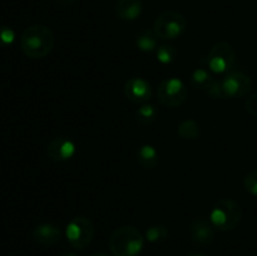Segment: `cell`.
Masks as SVG:
<instances>
[{"label": "cell", "mask_w": 257, "mask_h": 256, "mask_svg": "<svg viewBox=\"0 0 257 256\" xmlns=\"http://www.w3.org/2000/svg\"><path fill=\"white\" fill-rule=\"evenodd\" d=\"M54 33L49 27L34 24L25 28L20 35V49L30 59H43L54 48Z\"/></svg>", "instance_id": "6da1fadb"}, {"label": "cell", "mask_w": 257, "mask_h": 256, "mask_svg": "<svg viewBox=\"0 0 257 256\" xmlns=\"http://www.w3.org/2000/svg\"><path fill=\"white\" fill-rule=\"evenodd\" d=\"M108 246L113 256H138L145 246V237L135 226L123 225L110 233Z\"/></svg>", "instance_id": "7a4b0ae2"}, {"label": "cell", "mask_w": 257, "mask_h": 256, "mask_svg": "<svg viewBox=\"0 0 257 256\" xmlns=\"http://www.w3.org/2000/svg\"><path fill=\"white\" fill-rule=\"evenodd\" d=\"M210 220L215 228L221 232H228L237 228L242 221V208L240 203L232 198H221L213 205Z\"/></svg>", "instance_id": "3957f363"}, {"label": "cell", "mask_w": 257, "mask_h": 256, "mask_svg": "<svg viewBox=\"0 0 257 256\" xmlns=\"http://www.w3.org/2000/svg\"><path fill=\"white\" fill-rule=\"evenodd\" d=\"M187 28V20L185 15L176 10L162 12L153 23V30L161 40H175L185 33Z\"/></svg>", "instance_id": "277c9868"}, {"label": "cell", "mask_w": 257, "mask_h": 256, "mask_svg": "<svg viewBox=\"0 0 257 256\" xmlns=\"http://www.w3.org/2000/svg\"><path fill=\"white\" fill-rule=\"evenodd\" d=\"M95 235V227L93 221L87 216H75L68 222L65 227V236L75 250H85L90 246Z\"/></svg>", "instance_id": "5b68a950"}, {"label": "cell", "mask_w": 257, "mask_h": 256, "mask_svg": "<svg viewBox=\"0 0 257 256\" xmlns=\"http://www.w3.org/2000/svg\"><path fill=\"white\" fill-rule=\"evenodd\" d=\"M156 95L160 104H162L163 107L177 108L187 99L188 88L178 78H166L157 87Z\"/></svg>", "instance_id": "8992f818"}, {"label": "cell", "mask_w": 257, "mask_h": 256, "mask_svg": "<svg viewBox=\"0 0 257 256\" xmlns=\"http://www.w3.org/2000/svg\"><path fill=\"white\" fill-rule=\"evenodd\" d=\"M207 67L211 72L222 74L232 70L236 63V50L230 43L218 42L211 48L207 55Z\"/></svg>", "instance_id": "52a82bcc"}, {"label": "cell", "mask_w": 257, "mask_h": 256, "mask_svg": "<svg viewBox=\"0 0 257 256\" xmlns=\"http://www.w3.org/2000/svg\"><path fill=\"white\" fill-rule=\"evenodd\" d=\"M225 98H243L247 97L252 90V80L242 72H228L221 79Z\"/></svg>", "instance_id": "ba28073f"}, {"label": "cell", "mask_w": 257, "mask_h": 256, "mask_svg": "<svg viewBox=\"0 0 257 256\" xmlns=\"http://www.w3.org/2000/svg\"><path fill=\"white\" fill-rule=\"evenodd\" d=\"M191 241L197 246H210L216 236L215 226L211 222L210 217L206 216H196L192 218L188 226Z\"/></svg>", "instance_id": "9c48e42d"}, {"label": "cell", "mask_w": 257, "mask_h": 256, "mask_svg": "<svg viewBox=\"0 0 257 256\" xmlns=\"http://www.w3.org/2000/svg\"><path fill=\"white\" fill-rule=\"evenodd\" d=\"M125 98L135 104H145L153 95V88L145 78L133 77L124 83L123 87Z\"/></svg>", "instance_id": "30bf717a"}, {"label": "cell", "mask_w": 257, "mask_h": 256, "mask_svg": "<svg viewBox=\"0 0 257 256\" xmlns=\"http://www.w3.org/2000/svg\"><path fill=\"white\" fill-rule=\"evenodd\" d=\"M75 152H77V146L74 141L67 136L53 138L47 146V155L53 162H67L74 157Z\"/></svg>", "instance_id": "8fae6325"}, {"label": "cell", "mask_w": 257, "mask_h": 256, "mask_svg": "<svg viewBox=\"0 0 257 256\" xmlns=\"http://www.w3.org/2000/svg\"><path fill=\"white\" fill-rule=\"evenodd\" d=\"M35 242L43 246H54L62 241V230L54 223H39L32 231Z\"/></svg>", "instance_id": "7c38bea8"}, {"label": "cell", "mask_w": 257, "mask_h": 256, "mask_svg": "<svg viewBox=\"0 0 257 256\" xmlns=\"http://www.w3.org/2000/svg\"><path fill=\"white\" fill-rule=\"evenodd\" d=\"M143 10L142 0H117L115 15L123 22H133L141 17Z\"/></svg>", "instance_id": "4fadbf2b"}, {"label": "cell", "mask_w": 257, "mask_h": 256, "mask_svg": "<svg viewBox=\"0 0 257 256\" xmlns=\"http://www.w3.org/2000/svg\"><path fill=\"white\" fill-rule=\"evenodd\" d=\"M136 158L138 165L145 170H153L160 163V153L152 145H142L138 147Z\"/></svg>", "instance_id": "5bb4252c"}, {"label": "cell", "mask_w": 257, "mask_h": 256, "mask_svg": "<svg viewBox=\"0 0 257 256\" xmlns=\"http://www.w3.org/2000/svg\"><path fill=\"white\" fill-rule=\"evenodd\" d=\"M136 47L145 53L155 52L158 48V37L155 30L143 28L136 35Z\"/></svg>", "instance_id": "9a60e30c"}, {"label": "cell", "mask_w": 257, "mask_h": 256, "mask_svg": "<svg viewBox=\"0 0 257 256\" xmlns=\"http://www.w3.org/2000/svg\"><path fill=\"white\" fill-rule=\"evenodd\" d=\"M158 114H160V110L155 104L145 103L136 110V119L140 124L150 125L157 120Z\"/></svg>", "instance_id": "2e32d148"}, {"label": "cell", "mask_w": 257, "mask_h": 256, "mask_svg": "<svg viewBox=\"0 0 257 256\" xmlns=\"http://www.w3.org/2000/svg\"><path fill=\"white\" fill-rule=\"evenodd\" d=\"M213 80H215V78L205 68H197L191 75V85H192V88H195L196 90H202V92H206L208 89V87L212 84Z\"/></svg>", "instance_id": "e0dca14e"}, {"label": "cell", "mask_w": 257, "mask_h": 256, "mask_svg": "<svg viewBox=\"0 0 257 256\" xmlns=\"http://www.w3.org/2000/svg\"><path fill=\"white\" fill-rule=\"evenodd\" d=\"M177 135L181 138L187 141H195L201 137V127L196 120L193 119H185L178 124Z\"/></svg>", "instance_id": "ac0fdd59"}, {"label": "cell", "mask_w": 257, "mask_h": 256, "mask_svg": "<svg viewBox=\"0 0 257 256\" xmlns=\"http://www.w3.org/2000/svg\"><path fill=\"white\" fill-rule=\"evenodd\" d=\"M156 55H157L158 62L162 63V64H172L177 59L178 49L175 45L165 43L156 49Z\"/></svg>", "instance_id": "d6986e66"}, {"label": "cell", "mask_w": 257, "mask_h": 256, "mask_svg": "<svg viewBox=\"0 0 257 256\" xmlns=\"http://www.w3.org/2000/svg\"><path fill=\"white\" fill-rule=\"evenodd\" d=\"M168 230L165 225H152L146 230V238L152 243H160L167 240Z\"/></svg>", "instance_id": "ffe728a7"}, {"label": "cell", "mask_w": 257, "mask_h": 256, "mask_svg": "<svg viewBox=\"0 0 257 256\" xmlns=\"http://www.w3.org/2000/svg\"><path fill=\"white\" fill-rule=\"evenodd\" d=\"M243 187L246 192L257 197V170H251L243 178Z\"/></svg>", "instance_id": "44dd1931"}, {"label": "cell", "mask_w": 257, "mask_h": 256, "mask_svg": "<svg viewBox=\"0 0 257 256\" xmlns=\"http://www.w3.org/2000/svg\"><path fill=\"white\" fill-rule=\"evenodd\" d=\"M15 32L8 25H0V47H9L15 40Z\"/></svg>", "instance_id": "7402d4cb"}, {"label": "cell", "mask_w": 257, "mask_h": 256, "mask_svg": "<svg viewBox=\"0 0 257 256\" xmlns=\"http://www.w3.org/2000/svg\"><path fill=\"white\" fill-rule=\"evenodd\" d=\"M205 93L208 95V97L212 98V99H225V94H223L221 80L216 79V78L212 82V84L208 87V89L206 90Z\"/></svg>", "instance_id": "603a6c76"}, {"label": "cell", "mask_w": 257, "mask_h": 256, "mask_svg": "<svg viewBox=\"0 0 257 256\" xmlns=\"http://www.w3.org/2000/svg\"><path fill=\"white\" fill-rule=\"evenodd\" d=\"M245 109L248 114L257 118V93L248 95L245 102Z\"/></svg>", "instance_id": "cb8c5ba5"}, {"label": "cell", "mask_w": 257, "mask_h": 256, "mask_svg": "<svg viewBox=\"0 0 257 256\" xmlns=\"http://www.w3.org/2000/svg\"><path fill=\"white\" fill-rule=\"evenodd\" d=\"M55 2L59 5H62V7H69V5L74 3V0H55Z\"/></svg>", "instance_id": "d4e9b609"}, {"label": "cell", "mask_w": 257, "mask_h": 256, "mask_svg": "<svg viewBox=\"0 0 257 256\" xmlns=\"http://www.w3.org/2000/svg\"><path fill=\"white\" fill-rule=\"evenodd\" d=\"M62 256H79V255L75 252H65V253H63Z\"/></svg>", "instance_id": "484cf974"}, {"label": "cell", "mask_w": 257, "mask_h": 256, "mask_svg": "<svg viewBox=\"0 0 257 256\" xmlns=\"http://www.w3.org/2000/svg\"><path fill=\"white\" fill-rule=\"evenodd\" d=\"M90 256H110V255H108V253H104V252H98V253H93V255Z\"/></svg>", "instance_id": "4316f807"}, {"label": "cell", "mask_w": 257, "mask_h": 256, "mask_svg": "<svg viewBox=\"0 0 257 256\" xmlns=\"http://www.w3.org/2000/svg\"><path fill=\"white\" fill-rule=\"evenodd\" d=\"M188 256H203V255H201V253H191V255Z\"/></svg>", "instance_id": "83f0119b"}]
</instances>
